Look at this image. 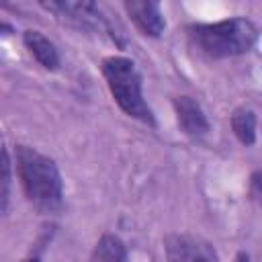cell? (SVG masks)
Returning a JSON list of instances; mask_svg holds the SVG:
<instances>
[{"label":"cell","mask_w":262,"mask_h":262,"mask_svg":"<svg viewBox=\"0 0 262 262\" xmlns=\"http://www.w3.org/2000/svg\"><path fill=\"white\" fill-rule=\"evenodd\" d=\"M102 74L108 84V90L115 98V102L121 106L123 113H127L133 119H139L141 123L154 125V115L147 102L143 100L141 92V76L135 68V61L123 55H111L102 61Z\"/></svg>","instance_id":"3"},{"label":"cell","mask_w":262,"mask_h":262,"mask_svg":"<svg viewBox=\"0 0 262 262\" xmlns=\"http://www.w3.org/2000/svg\"><path fill=\"white\" fill-rule=\"evenodd\" d=\"M16 174L31 203L43 209L57 207L63 194V182L55 162L29 145L16 147Z\"/></svg>","instance_id":"1"},{"label":"cell","mask_w":262,"mask_h":262,"mask_svg":"<svg viewBox=\"0 0 262 262\" xmlns=\"http://www.w3.org/2000/svg\"><path fill=\"white\" fill-rule=\"evenodd\" d=\"M23 262H41L39 258H27V260H23Z\"/></svg>","instance_id":"14"},{"label":"cell","mask_w":262,"mask_h":262,"mask_svg":"<svg viewBox=\"0 0 262 262\" xmlns=\"http://www.w3.org/2000/svg\"><path fill=\"white\" fill-rule=\"evenodd\" d=\"M174 111L180 129L190 137H201L209 131V121L201 108V104L190 96L174 98Z\"/></svg>","instance_id":"7"},{"label":"cell","mask_w":262,"mask_h":262,"mask_svg":"<svg viewBox=\"0 0 262 262\" xmlns=\"http://www.w3.org/2000/svg\"><path fill=\"white\" fill-rule=\"evenodd\" d=\"M45 8L84 31H96L104 27L100 8L92 2H49L45 4Z\"/></svg>","instance_id":"5"},{"label":"cell","mask_w":262,"mask_h":262,"mask_svg":"<svg viewBox=\"0 0 262 262\" xmlns=\"http://www.w3.org/2000/svg\"><path fill=\"white\" fill-rule=\"evenodd\" d=\"M125 10L143 35H147V37H160L162 35L166 20H164V14H162V8L158 2L131 0V2H125Z\"/></svg>","instance_id":"6"},{"label":"cell","mask_w":262,"mask_h":262,"mask_svg":"<svg viewBox=\"0 0 262 262\" xmlns=\"http://www.w3.org/2000/svg\"><path fill=\"white\" fill-rule=\"evenodd\" d=\"M23 41L27 45V49L31 51V55L47 70H57L59 66V53L55 49V45L41 33V31H25Z\"/></svg>","instance_id":"8"},{"label":"cell","mask_w":262,"mask_h":262,"mask_svg":"<svg viewBox=\"0 0 262 262\" xmlns=\"http://www.w3.org/2000/svg\"><path fill=\"white\" fill-rule=\"evenodd\" d=\"M188 31L194 47L215 59L248 53L258 37L256 27L246 18H227L219 23L192 25Z\"/></svg>","instance_id":"2"},{"label":"cell","mask_w":262,"mask_h":262,"mask_svg":"<svg viewBox=\"0 0 262 262\" xmlns=\"http://www.w3.org/2000/svg\"><path fill=\"white\" fill-rule=\"evenodd\" d=\"M231 129L244 145H252L256 141V115L250 108H237L231 115Z\"/></svg>","instance_id":"10"},{"label":"cell","mask_w":262,"mask_h":262,"mask_svg":"<svg viewBox=\"0 0 262 262\" xmlns=\"http://www.w3.org/2000/svg\"><path fill=\"white\" fill-rule=\"evenodd\" d=\"M235 262H250V260H248V256H246V254L242 252V254H237V258H235Z\"/></svg>","instance_id":"13"},{"label":"cell","mask_w":262,"mask_h":262,"mask_svg":"<svg viewBox=\"0 0 262 262\" xmlns=\"http://www.w3.org/2000/svg\"><path fill=\"white\" fill-rule=\"evenodd\" d=\"M252 190H254V194L262 201V170L254 172V176H252Z\"/></svg>","instance_id":"12"},{"label":"cell","mask_w":262,"mask_h":262,"mask_svg":"<svg viewBox=\"0 0 262 262\" xmlns=\"http://www.w3.org/2000/svg\"><path fill=\"white\" fill-rule=\"evenodd\" d=\"M8 188H10V158L8 149H2V211H6L8 205Z\"/></svg>","instance_id":"11"},{"label":"cell","mask_w":262,"mask_h":262,"mask_svg":"<svg viewBox=\"0 0 262 262\" xmlns=\"http://www.w3.org/2000/svg\"><path fill=\"white\" fill-rule=\"evenodd\" d=\"M168 262H219L213 246L196 235L172 233L164 239Z\"/></svg>","instance_id":"4"},{"label":"cell","mask_w":262,"mask_h":262,"mask_svg":"<svg viewBox=\"0 0 262 262\" xmlns=\"http://www.w3.org/2000/svg\"><path fill=\"white\" fill-rule=\"evenodd\" d=\"M88 262H127V248L121 237L113 233H104L96 242Z\"/></svg>","instance_id":"9"}]
</instances>
